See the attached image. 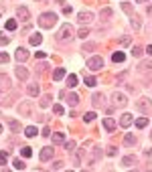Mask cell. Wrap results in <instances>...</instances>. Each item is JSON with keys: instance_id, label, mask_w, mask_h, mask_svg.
Masks as SVG:
<instances>
[{"instance_id": "cell-17", "label": "cell", "mask_w": 152, "mask_h": 172, "mask_svg": "<svg viewBox=\"0 0 152 172\" xmlns=\"http://www.w3.org/2000/svg\"><path fill=\"white\" fill-rule=\"evenodd\" d=\"M16 77L25 81V79H29V71H26L25 67H16Z\"/></svg>"}, {"instance_id": "cell-33", "label": "cell", "mask_w": 152, "mask_h": 172, "mask_svg": "<svg viewBox=\"0 0 152 172\" xmlns=\"http://www.w3.org/2000/svg\"><path fill=\"white\" fill-rule=\"evenodd\" d=\"M8 160V152H0V166H4Z\"/></svg>"}, {"instance_id": "cell-34", "label": "cell", "mask_w": 152, "mask_h": 172, "mask_svg": "<svg viewBox=\"0 0 152 172\" xmlns=\"http://www.w3.org/2000/svg\"><path fill=\"white\" fill-rule=\"evenodd\" d=\"M47 105H51V97L49 95H45V97L41 99V108H47Z\"/></svg>"}, {"instance_id": "cell-42", "label": "cell", "mask_w": 152, "mask_h": 172, "mask_svg": "<svg viewBox=\"0 0 152 172\" xmlns=\"http://www.w3.org/2000/svg\"><path fill=\"white\" fill-rule=\"evenodd\" d=\"M8 59H10V57L6 53H0V63H8Z\"/></svg>"}, {"instance_id": "cell-37", "label": "cell", "mask_w": 152, "mask_h": 172, "mask_svg": "<svg viewBox=\"0 0 152 172\" xmlns=\"http://www.w3.org/2000/svg\"><path fill=\"white\" fill-rule=\"evenodd\" d=\"M6 29H8V30H14V29H16V20H6Z\"/></svg>"}, {"instance_id": "cell-29", "label": "cell", "mask_w": 152, "mask_h": 172, "mask_svg": "<svg viewBox=\"0 0 152 172\" xmlns=\"http://www.w3.org/2000/svg\"><path fill=\"white\" fill-rule=\"evenodd\" d=\"M146 126H148V119H146V118H138V119H136V128L142 130V128H146Z\"/></svg>"}, {"instance_id": "cell-51", "label": "cell", "mask_w": 152, "mask_h": 172, "mask_svg": "<svg viewBox=\"0 0 152 172\" xmlns=\"http://www.w3.org/2000/svg\"><path fill=\"white\" fill-rule=\"evenodd\" d=\"M146 53H148V55H152V45H148V47H146Z\"/></svg>"}, {"instance_id": "cell-30", "label": "cell", "mask_w": 152, "mask_h": 172, "mask_svg": "<svg viewBox=\"0 0 152 172\" xmlns=\"http://www.w3.org/2000/svg\"><path fill=\"white\" fill-rule=\"evenodd\" d=\"M112 14H114L112 8H102V12H99V16H102V18H108V16H112Z\"/></svg>"}, {"instance_id": "cell-13", "label": "cell", "mask_w": 152, "mask_h": 172, "mask_svg": "<svg viewBox=\"0 0 152 172\" xmlns=\"http://www.w3.org/2000/svg\"><path fill=\"white\" fill-rule=\"evenodd\" d=\"M18 111L22 113V115H25V118H26V115H30V103H29V101H25V103H20V105H18Z\"/></svg>"}, {"instance_id": "cell-49", "label": "cell", "mask_w": 152, "mask_h": 172, "mask_svg": "<svg viewBox=\"0 0 152 172\" xmlns=\"http://www.w3.org/2000/svg\"><path fill=\"white\" fill-rule=\"evenodd\" d=\"M43 136H45V138H49V136H51V130H49V128H45V130H43Z\"/></svg>"}, {"instance_id": "cell-47", "label": "cell", "mask_w": 152, "mask_h": 172, "mask_svg": "<svg viewBox=\"0 0 152 172\" xmlns=\"http://www.w3.org/2000/svg\"><path fill=\"white\" fill-rule=\"evenodd\" d=\"M91 49H95V45H93V43H87V45L83 47V51H91Z\"/></svg>"}, {"instance_id": "cell-6", "label": "cell", "mask_w": 152, "mask_h": 172, "mask_svg": "<svg viewBox=\"0 0 152 172\" xmlns=\"http://www.w3.org/2000/svg\"><path fill=\"white\" fill-rule=\"evenodd\" d=\"M55 156V148H43L39 154V158L43 160V162H47V160H51V158Z\"/></svg>"}, {"instance_id": "cell-52", "label": "cell", "mask_w": 152, "mask_h": 172, "mask_svg": "<svg viewBox=\"0 0 152 172\" xmlns=\"http://www.w3.org/2000/svg\"><path fill=\"white\" fill-rule=\"evenodd\" d=\"M148 14H152V6H150V8H148Z\"/></svg>"}, {"instance_id": "cell-40", "label": "cell", "mask_w": 152, "mask_h": 172, "mask_svg": "<svg viewBox=\"0 0 152 172\" xmlns=\"http://www.w3.org/2000/svg\"><path fill=\"white\" fill-rule=\"evenodd\" d=\"M132 55H134V57H142V49H140V47H134Z\"/></svg>"}, {"instance_id": "cell-36", "label": "cell", "mask_w": 152, "mask_h": 172, "mask_svg": "<svg viewBox=\"0 0 152 172\" xmlns=\"http://www.w3.org/2000/svg\"><path fill=\"white\" fill-rule=\"evenodd\" d=\"M122 8H124V12L132 14V4H128V2H122Z\"/></svg>"}, {"instance_id": "cell-31", "label": "cell", "mask_w": 152, "mask_h": 172, "mask_svg": "<svg viewBox=\"0 0 152 172\" xmlns=\"http://www.w3.org/2000/svg\"><path fill=\"white\" fill-rule=\"evenodd\" d=\"M148 69H152V61H144V63H140V71H148Z\"/></svg>"}, {"instance_id": "cell-3", "label": "cell", "mask_w": 152, "mask_h": 172, "mask_svg": "<svg viewBox=\"0 0 152 172\" xmlns=\"http://www.w3.org/2000/svg\"><path fill=\"white\" fill-rule=\"evenodd\" d=\"M136 108L140 109V111H144L146 115H152V99H148V97L138 99V101H136Z\"/></svg>"}, {"instance_id": "cell-11", "label": "cell", "mask_w": 152, "mask_h": 172, "mask_svg": "<svg viewBox=\"0 0 152 172\" xmlns=\"http://www.w3.org/2000/svg\"><path fill=\"white\" fill-rule=\"evenodd\" d=\"M79 22H81V25H85V22H91V18H93V14L91 12H79Z\"/></svg>"}, {"instance_id": "cell-4", "label": "cell", "mask_w": 152, "mask_h": 172, "mask_svg": "<svg viewBox=\"0 0 152 172\" xmlns=\"http://www.w3.org/2000/svg\"><path fill=\"white\" fill-rule=\"evenodd\" d=\"M87 67L91 69V71H99V69H103V59L102 57H91V59L87 61Z\"/></svg>"}, {"instance_id": "cell-10", "label": "cell", "mask_w": 152, "mask_h": 172, "mask_svg": "<svg viewBox=\"0 0 152 172\" xmlns=\"http://www.w3.org/2000/svg\"><path fill=\"white\" fill-rule=\"evenodd\" d=\"M14 57H16V61H20V63H22V61L29 59V51L20 47V49H16V55H14Z\"/></svg>"}, {"instance_id": "cell-32", "label": "cell", "mask_w": 152, "mask_h": 172, "mask_svg": "<svg viewBox=\"0 0 152 172\" xmlns=\"http://www.w3.org/2000/svg\"><path fill=\"white\" fill-rule=\"evenodd\" d=\"M8 43H10V37L4 33H0V45H8Z\"/></svg>"}, {"instance_id": "cell-19", "label": "cell", "mask_w": 152, "mask_h": 172, "mask_svg": "<svg viewBox=\"0 0 152 172\" xmlns=\"http://www.w3.org/2000/svg\"><path fill=\"white\" fill-rule=\"evenodd\" d=\"M63 77H65V69L63 67H57L53 71V79H55V81H59V79H63Z\"/></svg>"}, {"instance_id": "cell-15", "label": "cell", "mask_w": 152, "mask_h": 172, "mask_svg": "<svg viewBox=\"0 0 152 172\" xmlns=\"http://www.w3.org/2000/svg\"><path fill=\"white\" fill-rule=\"evenodd\" d=\"M116 126H118V123L114 122L112 118H106V119H103V128L108 130V132H112V130H116Z\"/></svg>"}, {"instance_id": "cell-24", "label": "cell", "mask_w": 152, "mask_h": 172, "mask_svg": "<svg viewBox=\"0 0 152 172\" xmlns=\"http://www.w3.org/2000/svg\"><path fill=\"white\" fill-rule=\"evenodd\" d=\"M77 85V75H67V87H75Z\"/></svg>"}, {"instance_id": "cell-12", "label": "cell", "mask_w": 152, "mask_h": 172, "mask_svg": "<svg viewBox=\"0 0 152 172\" xmlns=\"http://www.w3.org/2000/svg\"><path fill=\"white\" fill-rule=\"evenodd\" d=\"M16 14H18V18L20 20H25V22H26V20H29V8H25V6H20V8L18 10H16Z\"/></svg>"}, {"instance_id": "cell-9", "label": "cell", "mask_w": 152, "mask_h": 172, "mask_svg": "<svg viewBox=\"0 0 152 172\" xmlns=\"http://www.w3.org/2000/svg\"><path fill=\"white\" fill-rule=\"evenodd\" d=\"M91 101H93L95 108H103V105H106V97H103V93H95L91 97Z\"/></svg>"}, {"instance_id": "cell-14", "label": "cell", "mask_w": 152, "mask_h": 172, "mask_svg": "<svg viewBox=\"0 0 152 172\" xmlns=\"http://www.w3.org/2000/svg\"><path fill=\"white\" fill-rule=\"evenodd\" d=\"M8 87H10L8 77H6V75H0V93H2V91H6Z\"/></svg>"}, {"instance_id": "cell-7", "label": "cell", "mask_w": 152, "mask_h": 172, "mask_svg": "<svg viewBox=\"0 0 152 172\" xmlns=\"http://www.w3.org/2000/svg\"><path fill=\"white\" fill-rule=\"evenodd\" d=\"M61 97H67V103L69 105H71V108H75V105H77L79 103V95L77 93H65V91H61Z\"/></svg>"}, {"instance_id": "cell-46", "label": "cell", "mask_w": 152, "mask_h": 172, "mask_svg": "<svg viewBox=\"0 0 152 172\" xmlns=\"http://www.w3.org/2000/svg\"><path fill=\"white\" fill-rule=\"evenodd\" d=\"M120 43H122L124 47H126V45H130V37H122V41H120Z\"/></svg>"}, {"instance_id": "cell-16", "label": "cell", "mask_w": 152, "mask_h": 172, "mask_svg": "<svg viewBox=\"0 0 152 172\" xmlns=\"http://www.w3.org/2000/svg\"><path fill=\"white\" fill-rule=\"evenodd\" d=\"M124 144H126V146H134V144H136V136L128 132L126 136H124Z\"/></svg>"}, {"instance_id": "cell-44", "label": "cell", "mask_w": 152, "mask_h": 172, "mask_svg": "<svg viewBox=\"0 0 152 172\" xmlns=\"http://www.w3.org/2000/svg\"><path fill=\"white\" fill-rule=\"evenodd\" d=\"M65 148H67L69 152H71V150H75V142H67V144H65Z\"/></svg>"}, {"instance_id": "cell-1", "label": "cell", "mask_w": 152, "mask_h": 172, "mask_svg": "<svg viewBox=\"0 0 152 172\" xmlns=\"http://www.w3.org/2000/svg\"><path fill=\"white\" fill-rule=\"evenodd\" d=\"M55 22H57V14L55 12H45L39 16V26L41 29H53Z\"/></svg>"}, {"instance_id": "cell-28", "label": "cell", "mask_w": 152, "mask_h": 172, "mask_svg": "<svg viewBox=\"0 0 152 172\" xmlns=\"http://www.w3.org/2000/svg\"><path fill=\"white\" fill-rule=\"evenodd\" d=\"M20 154H22V158H30L33 156V150L29 146H25V148H20Z\"/></svg>"}, {"instance_id": "cell-2", "label": "cell", "mask_w": 152, "mask_h": 172, "mask_svg": "<svg viewBox=\"0 0 152 172\" xmlns=\"http://www.w3.org/2000/svg\"><path fill=\"white\" fill-rule=\"evenodd\" d=\"M73 34H75V29H73V26H71V25H63V26L59 29V33H57V41H61V43H63V41H69Z\"/></svg>"}, {"instance_id": "cell-26", "label": "cell", "mask_w": 152, "mask_h": 172, "mask_svg": "<svg viewBox=\"0 0 152 172\" xmlns=\"http://www.w3.org/2000/svg\"><path fill=\"white\" fill-rule=\"evenodd\" d=\"M41 41H43V37H41V34H30L29 43H30V45H41Z\"/></svg>"}, {"instance_id": "cell-35", "label": "cell", "mask_w": 152, "mask_h": 172, "mask_svg": "<svg viewBox=\"0 0 152 172\" xmlns=\"http://www.w3.org/2000/svg\"><path fill=\"white\" fill-rule=\"evenodd\" d=\"M12 166H14L16 170H25V164H22V160H14V162H12Z\"/></svg>"}, {"instance_id": "cell-41", "label": "cell", "mask_w": 152, "mask_h": 172, "mask_svg": "<svg viewBox=\"0 0 152 172\" xmlns=\"http://www.w3.org/2000/svg\"><path fill=\"white\" fill-rule=\"evenodd\" d=\"M87 34H89V30H87V29H81L77 37H81V39H87Z\"/></svg>"}, {"instance_id": "cell-38", "label": "cell", "mask_w": 152, "mask_h": 172, "mask_svg": "<svg viewBox=\"0 0 152 172\" xmlns=\"http://www.w3.org/2000/svg\"><path fill=\"white\" fill-rule=\"evenodd\" d=\"M53 113L55 115H63V108L61 105H53Z\"/></svg>"}, {"instance_id": "cell-39", "label": "cell", "mask_w": 152, "mask_h": 172, "mask_svg": "<svg viewBox=\"0 0 152 172\" xmlns=\"http://www.w3.org/2000/svg\"><path fill=\"white\" fill-rule=\"evenodd\" d=\"M53 142H55V144H61V142H63V134H55V136H53Z\"/></svg>"}, {"instance_id": "cell-23", "label": "cell", "mask_w": 152, "mask_h": 172, "mask_svg": "<svg viewBox=\"0 0 152 172\" xmlns=\"http://www.w3.org/2000/svg\"><path fill=\"white\" fill-rule=\"evenodd\" d=\"M112 59H114V63H122V61L126 59V55H124L122 51H120V53H118V51H116V53L112 55Z\"/></svg>"}, {"instance_id": "cell-54", "label": "cell", "mask_w": 152, "mask_h": 172, "mask_svg": "<svg viewBox=\"0 0 152 172\" xmlns=\"http://www.w3.org/2000/svg\"><path fill=\"white\" fill-rule=\"evenodd\" d=\"M0 134H2V126H0Z\"/></svg>"}, {"instance_id": "cell-55", "label": "cell", "mask_w": 152, "mask_h": 172, "mask_svg": "<svg viewBox=\"0 0 152 172\" xmlns=\"http://www.w3.org/2000/svg\"><path fill=\"white\" fill-rule=\"evenodd\" d=\"M150 140H152V136H150Z\"/></svg>"}, {"instance_id": "cell-22", "label": "cell", "mask_w": 152, "mask_h": 172, "mask_svg": "<svg viewBox=\"0 0 152 172\" xmlns=\"http://www.w3.org/2000/svg\"><path fill=\"white\" fill-rule=\"evenodd\" d=\"M8 126H10V130H12V132H20V130H22V126H20L16 119H8Z\"/></svg>"}, {"instance_id": "cell-53", "label": "cell", "mask_w": 152, "mask_h": 172, "mask_svg": "<svg viewBox=\"0 0 152 172\" xmlns=\"http://www.w3.org/2000/svg\"><path fill=\"white\" fill-rule=\"evenodd\" d=\"M136 2H148V0H136Z\"/></svg>"}, {"instance_id": "cell-25", "label": "cell", "mask_w": 152, "mask_h": 172, "mask_svg": "<svg viewBox=\"0 0 152 172\" xmlns=\"http://www.w3.org/2000/svg\"><path fill=\"white\" fill-rule=\"evenodd\" d=\"M93 119H95V111H87V113H83V122H85V123H91Z\"/></svg>"}, {"instance_id": "cell-45", "label": "cell", "mask_w": 152, "mask_h": 172, "mask_svg": "<svg viewBox=\"0 0 152 172\" xmlns=\"http://www.w3.org/2000/svg\"><path fill=\"white\" fill-rule=\"evenodd\" d=\"M132 26H134V29H140V20H138V18H132Z\"/></svg>"}, {"instance_id": "cell-18", "label": "cell", "mask_w": 152, "mask_h": 172, "mask_svg": "<svg viewBox=\"0 0 152 172\" xmlns=\"http://www.w3.org/2000/svg\"><path fill=\"white\" fill-rule=\"evenodd\" d=\"M122 164H124V166H128V168L134 166V164H136V156H124L122 158Z\"/></svg>"}, {"instance_id": "cell-8", "label": "cell", "mask_w": 152, "mask_h": 172, "mask_svg": "<svg viewBox=\"0 0 152 172\" xmlns=\"http://www.w3.org/2000/svg\"><path fill=\"white\" fill-rule=\"evenodd\" d=\"M132 123H134L132 113H124V115H122V119H120V126H122V128H130Z\"/></svg>"}, {"instance_id": "cell-20", "label": "cell", "mask_w": 152, "mask_h": 172, "mask_svg": "<svg viewBox=\"0 0 152 172\" xmlns=\"http://www.w3.org/2000/svg\"><path fill=\"white\" fill-rule=\"evenodd\" d=\"M26 91H29V95L37 97V95H39V85H37V83H30L29 87H26Z\"/></svg>"}, {"instance_id": "cell-5", "label": "cell", "mask_w": 152, "mask_h": 172, "mask_svg": "<svg viewBox=\"0 0 152 172\" xmlns=\"http://www.w3.org/2000/svg\"><path fill=\"white\" fill-rule=\"evenodd\" d=\"M112 99H114V103H116V105H120V108H124V105H128V97H126V95H124V93H120V91H114Z\"/></svg>"}, {"instance_id": "cell-43", "label": "cell", "mask_w": 152, "mask_h": 172, "mask_svg": "<svg viewBox=\"0 0 152 172\" xmlns=\"http://www.w3.org/2000/svg\"><path fill=\"white\" fill-rule=\"evenodd\" d=\"M116 154H118V150H116L114 146H110L108 148V156H116Z\"/></svg>"}, {"instance_id": "cell-50", "label": "cell", "mask_w": 152, "mask_h": 172, "mask_svg": "<svg viewBox=\"0 0 152 172\" xmlns=\"http://www.w3.org/2000/svg\"><path fill=\"white\" fill-rule=\"evenodd\" d=\"M37 59H45V53H43V51H37Z\"/></svg>"}, {"instance_id": "cell-27", "label": "cell", "mask_w": 152, "mask_h": 172, "mask_svg": "<svg viewBox=\"0 0 152 172\" xmlns=\"http://www.w3.org/2000/svg\"><path fill=\"white\" fill-rule=\"evenodd\" d=\"M83 83L87 85V87H95V85H98V79H95V77H85Z\"/></svg>"}, {"instance_id": "cell-48", "label": "cell", "mask_w": 152, "mask_h": 172, "mask_svg": "<svg viewBox=\"0 0 152 172\" xmlns=\"http://www.w3.org/2000/svg\"><path fill=\"white\" fill-rule=\"evenodd\" d=\"M61 168H63V162H55L53 164V170H61Z\"/></svg>"}, {"instance_id": "cell-21", "label": "cell", "mask_w": 152, "mask_h": 172, "mask_svg": "<svg viewBox=\"0 0 152 172\" xmlns=\"http://www.w3.org/2000/svg\"><path fill=\"white\" fill-rule=\"evenodd\" d=\"M37 134H39V130L34 128V126H29V128L25 130V136H26V138H34Z\"/></svg>"}]
</instances>
